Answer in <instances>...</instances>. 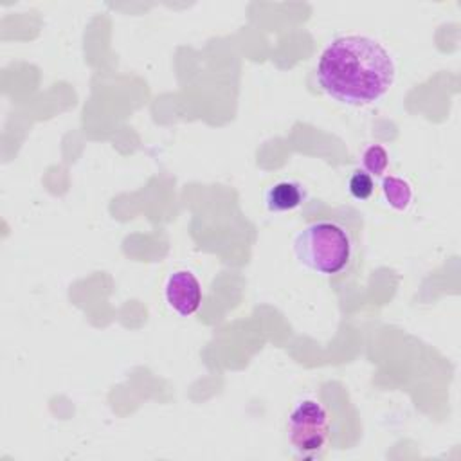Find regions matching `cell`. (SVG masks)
Instances as JSON below:
<instances>
[{
  "label": "cell",
  "mask_w": 461,
  "mask_h": 461,
  "mask_svg": "<svg viewBox=\"0 0 461 461\" xmlns=\"http://www.w3.org/2000/svg\"><path fill=\"white\" fill-rule=\"evenodd\" d=\"M315 79L319 88L346 106L378 103L394 85L396 65L391 52L362 34L339 36L322 50Z\"/></svg>",
  "instance_id": "6da1fadb"
},
{
  "label": "cell",
  "mask_w": 461,
  "mask_h": 461,
  "mask_svg": "<svg viewBox=\"0 0 461 461\" xmlns=\"http://www.w3.org/2000/svg\"><path fill=\"white\" fill-rule=\"evenodd\" d=\"M292 250L297 263L306 270L319 276H337L351 261L353 240L340 223L317 220L294 236Z\"/></svg>",
  "instance_id": "7a4b0ae2"
},
{
  "label": "cell",
  "mask_w": 461,
  "mask_h": 461,
  "mask_svg": "<svg viewBox=\"0 0 461 461\" xmlns=\"http://www.w3.org/2000/svg\"><path fill=\"white\" fill-rule=\"evenodd\" d=\"M286 438L295 456H319L330 438L328 409L312 396L297 400L286 420Z\"/></svg>",
  "instance_id": "3957f363"
},
{
  "label": "cell",
  "mask_w": 461,
  "mask_h": 461,
  "mask_svg": "<svg viewBox=\"0 0 461 461\" xmlns=\"http://www.w3.org/2000/svg\"><path fill=\"white\" fill-rule=\"evenodd\" d=\"M167 306L180 317L193 315L202 304V286L196 276L189 270H175L164 285Z\"/></svg>",
  "instance_id": "277c9868"
},
{
  "label": "cell",
  "mask_w": 461,
  "mask_h": 461,
  "mask_svg": "<svg viewBox=\"0 0 461 461\" xmlns=\"http://www.w3.org/2000/svg\"><path fill=\"white\" fill-rule=\"evenodd\" d=\"M306 200V191L301 182L295 180H281L270 185L265 194L263 202L268 212H288L303 205Z\"/></svg>",
  "instance_id": "5b68a950"
},
{
  "label": "cell",
  "mask_w": 461,
  "mask_h": 461,
  "mask_svg": "<svg viewBox=\"0 0 461 461\" xmlns=\"http://www.w3.org/2000/svg\"><path fill=\"white\" fill-rule=\"evenodd\" d=\"M382 193L385 202L396 211H405L412 202V187L407 180L400 176H393V175L384 176Z\"/></svg>",
  "instance_id": "8992f818"
},
{
  "label": "cell",
  "mask_w": 461,
  "mask_h": 461,
  "mask_svg": "<svg viewBox=\"0 0 461 461\" xmlns=\"http://www.w3.org/2000/svg\"><path fill=\"white\" fill-rule=\"evenodd\" d=\"M389 166V153L380 144H371L362 151V169L371 176H382Z\"/></svg>",
  "instance_id": "52a82bcc"
},
{
  "label": "cell",
  "mask_w": 461,
  "mask_h": 461,
  "mask_svg": "<svg viewBox=\"0 0 461 461\" xmlns=\"http://www.w3.org/2000/svg\"><path fill=\"white\" fill-rule=\"evenodd\" d=\"M349 194L357 200H367L375 191V180L364 169H355L348 180Z\"/></svg>",
  "instance_id": "ba28073f"
}]
</instances>
